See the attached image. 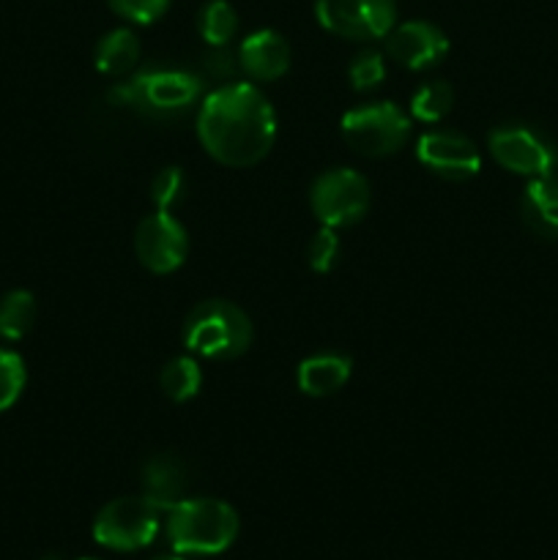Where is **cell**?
Listing matches in <instances>:
<instances>
[{
	"label": "cell",
	"instance_id": "8fae6325",
	"mask_svg": "<svg viewBox=\"0 0 558 560\" xmlns=\"http://www.w3.org/2000/svg\"><path fill=\"white\" fill-rule=\"evenodd\" d=\"M416 159L443 180H470L479 175L481 156L474 140L452 129H430L416 140Z\"/></svg>",
	"mask_w": 558,
	"mask_h": 560
},
{
	"label": "cell",
	"instance_id": "44dd1931",
	"mask_svg": "<svg viewBox=\"0 0 558 560\" xmlns=\"http://www.w3.org/2000/svg\"><path fill=\"white\" fill-rule=\"evenodd\" d=\"M454 107V88L446 80H427L410 96V115L421 124H441Z\"/></svg>",
	"mask_w": 558,
	"mask_h": 560
},
{
	"label": "cell",
	"instance_id": "30bf717a",
	"mask_svg": "<svg viewBox=\"0 0 558 560\" xmlns=\"http://www.w3.org/2000/svg\"><path fill=\"white\" fill-rule=\"evenodd\" d=\"M135 255L151 273H173L189 255V235L170 211L148 213L135 230Z\"/></svg>",
	"mask_w": 558,
	"mask_h": 560
},
{
	"label": "cell",
	"instance_id": "603a6c76",
	"mask_svg": "<svg viewBox=\"0 0 558 560\" xmlns=\"http://www.w3.org/2000/svg\"><path fill=\"white\" fill-rule=\"evenodd\" d=\"M27 383L25 361L14 350L0 348V413L9 410L22 397V388Z\"/></svg>",
	"mask_w": 558,
	"mask_h": 560
},
{
	"label": "cell",
	"instance_id": "4fadbf2b",
	"mask_svg": "<svg viewBox=\"0 0 558 560\" xmlns=\"http://www.w3.org/2000/svg\"><path fill=\"white\" fill-rule=\"evenodd\" d=\"M239 66L257 82L279 80L290 69V44L271 27L249 33L239 47Z\"/></svg>",
	"mask_w": 558,
	"mask_h": 560
},
{
	"label": "cell",
	"instance_id": "7a4b0ae2",
	"mask_svg": "<svg viewBox=\"0 0 558 560\" xmlns=\"http://www.w3.org/2000/svg\"><path fill=\"white\" fill-rule=\"evenodd\" d=\"M239 512L217 498H184L167 512V539L178 556H219L239 536Z\"/></svg>",
	"mask_w": 558,
	"mask_h": 560
},
{
	"label": "cell",
	"instance_id": "9a60e30c",
	"mask_svg": "<svg viewBox=\"0 0 558 560\" xmlns=\"http://www.w3.org/2000/svg\"><path fill=\"white\" fill-rule=\"evenodd\" d=\"M142 495L156 503L162 512H170L175 503L184 501L186 492V468L173 454H156L142 465L140 474Z\"/></svg>",
	"mask_w": 558,
	"mask_h": 560
},
{
	"label": "cell",
	"instance_id": "6da1fadb",
	"mask_svg": "<svg viewBox=\"0 0 558 560\" xmlns=\"http://www.w3.org/2000/svg\"><path fill=\"white\" fill-rule=\"evenodd\" d=\"M197 137L213 162L235 170L252 167L277 142V113L252 82H228L202 98Z\"/></svg>",
	"mask_w": 558,
	"mask_h": 560
},
{
	"label": "cell",
	"instance_id": "9c48e42d",
	"mask_svg": "<svg viewBox=\"0 0 558 560\" xmlns=\"http://www.w3.org/2000/svg\"><path fill=\"white\" fill-rule=\"evenodd\" d=\"M315 20L323 31L350 42H375L397 22L394 0H317Z\"/></svg>",
	"mask_w": 558,
	"mask_h": 560
},
{
	"label": "cell",
	"instance_id": "d4e9b609",
	"mask_svg": "<svg viewBox=\"0 0 558 560\" xmlns=\"http://www.w3.org/2000/svg\"><path fill=\"white\" fill-rule=\"evenodd\" d=\"M339 249H342V241H339L337 230L323 228L321 224V230H317L310 238V244H306V262H310L312 271L328 273L337 266Z\"/></svg>",
	"mask_w": 558,
	"mask_h": 560
},
{
	"label": "cell",
	"instance_id": "5b68a950",
	"mask_svg": "<svg viewBox=\"0 0 558 560\" xmlns=\"http://www.w3.org/2000/svg\"><path fill=\"white\" fill-rule=\"evenodd\" d=\"M200 77L181 69H148L135 80L113 88L109 98L120 107H135L140 113L170 115L181 113L200 98Z\"/></svg>",
	"mask_w": 558,
	"mask_h": 560
},
{
	"label": "cell",
	"instance_id": "3957f363",
	"mask_svg": "<svg viewBox=\"0 0 558 560\" xmlns=\"http://www.w3.org/2000/svg\"><path fill=\"white\" fill-rule=\"evenodd\" d=\"M255 328L249 315L228 299H208L189 312L184 345L191 355L208 361H235L249 350Z\"/></svg>",
	"mask_w": 558,
	"mask_h": 560
},
{
	"label": "cell",
	"instance_id": "f1b7e54d",
	"mask_svg": "<svg viewBox=\"0 0 558 560\" xmlns=\"http://www.w3.org/2000/svg\"><path fill=\"white\" fill-rule=\"evenodd\" d=\"M82 560H91V558H82Z\"/></svg>",
	"mask_w": 558,
	"mask_h": 560
},
{
	"label": "cell",
	"instance_id": "cb8c5ba5",
	"mask_svg": "<svg viewBox=\"0 0 558 560\" xmlns=\"http://www.w3.org/2000/svg\"><path fill=\"white\" fill-rule=\"evenodd\" d=\"M186 195V175L181 167H164L151 178V200L156 211H173Z\"/></svg>",
	"mask_w": 558,
	"mask_h": 560
},
{
	"label": "cell",
	"instance_id": "e0dca14e",
	"mask_svg": "<svg viewBox=\"0 0 558 560\" xmlns=\"http://www.w3.org/2000/svg\"><path fill=\"white\" fill-rule=\"evenodd\" d=\"M140 38L129 27H115V31L104 33L98 38L96 49H93V63L102 74L107 77H120L126 71H131L140 60Z\"/></svg>",
	"mask_w": 558,
	"mask_h": 560
},
{
	"label": "cell",
	"instance_id": "ba28073f",
	"mask_svg": "<svg viewBox=\"0 0 558 560\" xmlns=\"http://www.w3.org/2000/svg\"><path fill=\"white\" fill-rule=\"evenodd\" d=\"M490 156L509 173L525 178H550L558 175V148L547 135L534 126L509 124L498 126L487 137Z\"/></svg>",
	"mask_w": 558,
	"mask_h": 560
},
{
	"label": "cell",
	"instance_id": "ac0fdd59",
	"mask_svg": "<svg viewBox=\"0 0 558 560\" xmlns=\"http://www.w3.org/2000/svg\"><path fill=\"white\" fill-rule=\"evenodd\" d=\"M202 372L191 355H178V359L167 361L159 372V388L170 402H189L200 394Z\"/></svg>",
	"mask_w": 558,
	"mask_h": 560
},
{
	"label": "cell",
	"instance_id": "7c38bea8",
	"mask_svg": "<svg viewBox=\"0 0 558 560\" xmlns=\"http://www.w3.org/2000/svg\"><path fill=\"white\" fill-rule=\"evenodd\" d=\"M449 52L446 33L425 20H410L394 25L386 33V55L397 66L410 71H425L441 63Z\"/></svg>",
	"mask_w": 558,
	"mask_h": 560
},
{
	"label": "cell",
	"instance_id": "8992f818",
	"mask_svg": "<svg viewBox=\"0 0 558 560\" xmlns=\"http://www.w3.org/2000/svg\"><path fill=\"white\" fill-rule=\"evenodd\" d=\"M162 509L146 495L115 498L98 509L93 520V539L107 550L135 552L151 545L162 525Z\"/></svg>",
	"mask_w": 558,
	"mask_h": 560
},
{
	"label": "cell",
	"instance_id": "52a82bcc",
	"mask_svg": "<svg viewBox=\"0 0 558 560\" xmlns=\"http://www.w3.org/2000/svg\"><path fill=\"white\" fill-rule=\"evenodd\" d=\"M310 208L323 228H350L370 211V184L350 167H334L310 186Z\"/></svg>",
	"mask_w": 558,
	"mask_h": 560
},
{
	"label": "cell",
	"instance_id": "7402d4cb",
	"mask_svg": "<svg viewBox=\"0 0 558 560\" xmlns=\"http://www.w3.org/2000/svg\"><path fill=\"white\" fill-rule=\"evenodd\" d=\"M348 80L353 85V91L359 93H370L375 88H381L383 80H386V60H383V52L364 49V52L356 55L348 66Z\"/></svg>",
	"mask_w": 558,
	"mask_h": 560
},
{
	"label": "cell",
	"instance_id": "5bb4252c",
	"mask_svg": "<svg viewBox=\"0 0 558 560\" xmlns=\"http://www.w3.org/2000/svg\"><path fill=\"white\" fill-rule=\"evenodd\" d=\"M350 372H353V361L345 353H315L306 355L304 361L295 370V383H299L301 394L306 397H332L339 388H345V383L350 381Z\"/></svg>",
	"mask_w": 558,
	"mask_h": 560
},
{
	"label": "cell",
	"instance_id": "4316f807",
	"mask_svg": "<svg viewBox=\"0 0 558 560\" xmlns=\"http://www.w3.org/2000/svg\"><path fill=\"white\" fill-rule=\"evenodd\" d=\"M206 69L213 77H230L235 69H241L239 55L230 52L228 47H211L206 55Z\"/></svg>",
	"mask_w": 558,
	"mask_h": 560
},
{
	"label": "cell",
	"instance_id": "d6986e66",
	"mask_svg": "<svg viewBox=\"0 0 558 560\" xmlns=\"http://www.w3.org/2000/svg\"><path fill=\"white\" fill-rule=\"evenodd\" d=\"M36 323V299L27 290H11L0 299V339L16 342Z\"/></svg>",
	"mask_w": 558,
	"mask_h": 560
},
{
	"label": "cell",
	"instance_id": "83f0119b",
	"mask_svg": "<svg viewBox=\"0 0 558 560\" xmlns=\"http://www.w3.org/2000/svg\"><path fill=\"white\" fill-rule=\"evenodd\" d=\"M153 560H184L181 556H159V558H153Z\"/></svg>",
	"mask_w": 558,
	"mask_h": 560
},
{
	"label": "cell",
	"instance_id": "2e32d148",
	"mask_svg": "<svg viewBox=\"0 0 558 560\" xmlns=\"http://www.w3.org/2000/svg\"><path fill=\"white\" fill-rule=\"evenodd\" d=\"M520 217L531 233L558 241V175L528 180L520 197Z\"/></svg>",
	"mask_w": 558,
	"mask_h": 560
},
{
	"label": "cell",
	"instance_id": "484cf974",
	"mask_svg": "<svg viewBox=\"0 0 558 560\" xmlns=\"http://www.w3.org/2000/svg\"><path fill=\"white\" fill-rule=\"evenodd\" d=\"M107 3L115 14L135 25H151L170 9V0H107Z\"/></svg>",
	"mask_w": 558,
	"mask_h": 560
},
{
	"label": "cell",
	"instance_id": "ffe728a7",
	"mask_svg": "<svg viewBox=\"0 0 558 560\" xmlns=\"http://www.w3.org/2000/svg\"><path fill=\"white\" fill-rule=\"evenodd\" d=\"M239 31V14L228 0H208L197 11V33L208 47H228Z\"/></svg>",
	"mask_w": 558,
	"mask_h": 560
},
{
	"label": "cell",
	"instance_id": "277c9868",
	"mask_svg": "<svg viewBox=\"0 0 558 560\" xmlns=\"http://www.w3.org/2000/svg\"><path fill=\"white\" fill-rule=\"evenodd\" d=\"M345 142L356 153L383 159L397 153L410 137V115L394 102H370L348 109L339 120Z\"/></svg>",
	"mask_w": 558,
	"mask_h": 560
}]
</instances>
